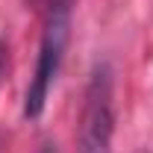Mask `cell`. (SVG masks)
Returning <instances> with one entry per match:
<instances>
[{"label": "cell", "mask_w": 153, "mask_h": 153, "mask_svg": "<svg viewBox=\"0 0 153 153\" xmlns=\"http://www.w3.org/2000/svg\"><path fill=\"white\" fill-rule=\"evenodd\" d=\"M68 38H71V0H50L41 44H38L36 71L30 76V85H27V94H24V118H38L44 112L47 94L56 82L62 59H65Z\"/></svg>", "instance_id": "cell-1"}, {"label": "cell", "mask_w": 153, "mask_h": 153, "mask_svg": "<svg viewBox=\"0 0 153 153\" xmlns=\"http://www.w3.org/2000/svg\"><path fill=\"white\" fill-rule=\"evenodd\" d=\"M115 135V82L112 68L100 62L91 68L82 112L76 127V153H112Z\"/></svg>", "instance_id": "cell-2"}, {"label": "cell", "mask_w": 153, "mask_h": 153, "mask_svg": "<svg viewBox=\"0 0 153 153\" xmlns=\"http://www.w3.org/2000/svg\"><path fill=\"white\" fill-rule=\"evenodd\" d=\"M6 59H9V47H6V38H0V76L6 71Z\"/></svg>", "instance_id": "cell-3"}, {"label": "cell", "mask_w": 153, "mask_h": 153, "mask_svg": "<svg viewBox=\"0 0 153 153\" xmlns=\"http://www.w3.org/2000/svg\"><path fill=\"white\" fill-rule=\"evenodd\" d=\"M36 153H56V144H50V141H44L41 147H38Z\"/></svg>", "instance_id": "cell-4"}, {"label": "cell", "mask_w": 153, "mask_h": 153, "mask_svg": "<svg viewBox=\"0 0 153 153\" xmlns=\"http://www.w3.org/2000/svg\"><path fill=\"white\" fill-rule=\"evenodd\" d=\"M30 3H41V0H30Z\"/></svg>", "instance_id": "cell-5"}]
</instances>
